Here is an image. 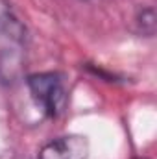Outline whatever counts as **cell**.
I'll return each mask as SVG.
<instances>
[{
	"label": "cell",
	"instance_id": "6da1fadb",
	"mask_svg": "<svg viewBox=\"0 0 157 159\" xmlns=\"http://www.w3.org/2000/svg\"><path fill=\"white\" fill-rule=\"evenodd\" d=\"M26 85L35 106L46 119H59L69 102V91L65 83V74L57 70L32 72L26 76Z\"/></svg>",
	"mask_w": 157,
	"mask_h": 159
},
{
	"label": "cell",
	"instance_id": "7a4b0ae2",
	"mask_svg": "<svg viewBox=\"0 0 157 159\" xmlns=\"http://www.w3.org/2000/svg\"><path fill=\"white\" fill-rule=\"evenodd\" d=\"M89 139L85 135H61L41 146L37 159H87Z\"/></svg>",
	"mask_w": 157,
	"mask_h": 159
},
{
	"label": "cell",
	"instance_id": "3957f363",
	"mask_svg": "<svg viewBox=\"0 0 157 159\" xmlns=\"http://www.w3.org/2000/svg\"><path fill=\"white\" fill-rule=\"evenodd\" d=\"M0 34L13 39L15 43L26 41V26L17 17L9 0H0Z\"/></svg>",
	"mask_w": 157,
	"mask_h": 159
},
{
	"label": "cell",
	"instance_id": "277c9868",
	"mask_svg": "<svg viewBox=\"0 0 157 159\" xmlns=\"http://www.w3.org/2000/svg\"><path fill=\"white\" fill-rule=\"evenodd\" d=\"M135 24H137L139 34H142L144 37H154L157 28V17H155L154 6L139 7V11L135 15Z\"/></svg>",
	"mask_w": 157,
	"mask_h": 159
},
{
	"label": "cell",
	"instance_id": "5b68a950",
	"mask_svg": "<svg viewBox=\"0 0 157 159\" xmlns=\"http://www.w3.org/2000/svg\"><path fill=\"white\" fill-rule=\"evenodd\" d=\"M133 159H150V157H144V156H137V157H133Z\"/></svg>",
	"mask_w": 157,
	"mask_h": 159
}]
</instances>
